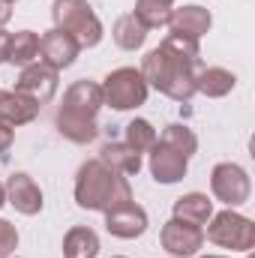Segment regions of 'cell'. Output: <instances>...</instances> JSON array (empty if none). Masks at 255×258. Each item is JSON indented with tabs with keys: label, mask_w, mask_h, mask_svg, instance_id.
Here are the masks:
<instances>
[{
	"label": "cell",
	"mask_w": 255,
	"mask_h": 258,
	"mask_svg": "<svg viewBox=\"0 0 255 258\" xmlns=\"http://www.w3.org/2000/svg\"><path fill=\"white\" fill-rule=\"evenodd\" d=\"M9 18H12V3H9V0H0V27H3Z\"/></svg>",
	"instance_id": "cell-28"
},
{
	"label": "cell",
	"mask_w": 255,
	"mask_h": 258,
	"mask_svg": "<svg viewBox=\"0 0 255 258\" xmlns=\"http://www.w3.org/2000/svg\"><path fill=\"white\" fill-rule=\"evenodd\" d=\"M75 201L84 210L105 213L114 204L132 201V186L120 171L108 168L102 159H87L75 174Z\"/></svg>",
	"instance_id": "cell-3"
},
{
	"label": "cell",
	"mask_w": 255,
	"mask_h": 258,
	"mask_svg": "<svg viewBox=\"0 0 255 258\" xmlns=\"http://www.w3.org/2000/svg\"><path fill=\"white\" fill-rule=\"evenodd\" d=\"M162 141L165 144H171L174 150H180L186 159H189L192 153L198 150V138H195V132L186 126H180V123H171V126H165V132H162Z\"/></svg>",
	"instance_id": "cell-24"
},
{
	"label": "cell",
	"mask_w": 255,
	"mask_h": 258,
	"mask_svg": "<svg viewBox=\"0 0 255 258\" xmlns=\"http://www.w3.org/2000/svg\"><path fill=\"white\" fill-rule=\"evenodd\" d=\"M195 66H198V42L168 33L165 42L141 60V78L147 87H156L174 102H189L195 93Z\"/></svg>",
	"instance_id": "cell-1"
},
{
	"label": "cell",
	"mask_w": 255,
	"mask_h": 258,
	"mask_svg": "<svg viewBox=\"0 0 255 258\" xmlns=\"http://www.w3.org/2000/svg\"><path fill=\"white\" fill-rule=\"evenodd\" d=\"M213 216V201L201 192H186L183 198L174 201V219L189 222V225H207V219Z\"/></svg>",
	"instance_id": "cell-17"
},
{
	"label": "cell",
	"mask_w": 255,
	"mask_h": 258,
	"mask_svg": "<svg viewBox=\"0 0 255 258\" xmlns=\"http://www.w3.org/2000/svg\"><path fill=\"white\" fill-rule=\"evenodd\" d=\"M138 24L144 30H156V27H165L168 18H171V6L165 0H135V12Z\"/></svg>",
	"instance_id": "cell-21"
},
{
	"label": "cell",
	"mask_w": 255,
	"mask_h": 258,
	"mask_svg": "<svg viewBox=\"0 0 255 258\" xmlns=\"http://www.w3.org/2000/svg\"><path fill=\"white\" fill-rule=\"evenodd\" d=\"M99 87H102L105 105H111L114 111H132V108L144 105V99H147V81L132 66H120V69L108 72Z\"/></svg>",
	"instance_id": "cell-5"
},
{
	"label": "cell",
	"mask_w": 255,
	"mask_h": 258,
	"mask_svg": "<svg viewBox=\"0 0 255 258\" xmlns=\"http://www.w3.org/2000/svg\"><path fill=\"white\" fill-rule=\"evenodd\" d=\"M78 51H81V45L63 33V30H48L42 39H39V57H42V63L51 66V69H66V66L75 63V57H78Z\"/></svg>",
	"instance_id": "cell-12"
},
{
	"label": "cell",
	"mask_w": 255,
	"mask_h": 258,
	"mask_svg": "<svg viewBox=\"0 0 255 258\" xmlns=\"http://www.w3.org/2000/svg\"><path fill=\"white\" fill-rule=\"evenodd\" d=\"M105 228H108V234H114L120 240H135L147 231V213H144V207L135 204V198L114 204L105 210Z\"/></svg>",
	"instance_id": "cell-9"
},
{
	"label": "cell",
	"mask_w": 255,
	"mask_h": 258,
	"mask_svg": "<svg viewBox=\"0 0 255 258\" xmlns=\"http://www.w3.org/2000/svg\"><path fill=\"white\" fill-rule=\"evenodd\" d=\"M102 105H105V99H102V87L96 81H87V78L75 81L63 93V105L57 108V117H54L57 132L69 141H75V144L93 141L96 132H99L96 129V114H99Z\"/></svg>",
	"instance_id": "cell-2"
},
{
	"label": "cell",
	"mask_w": 255,
	"mask_h": 258,
	"mask_svg": "<svg viewBox=\"0 0 255 258\" xmlns=\"http://www.w3.org/2000/svg\"><path fill=\"white\" fill-rule=\"evenodd\" d=\"M51 18H54V27L69 33L81 48H93L102 39V21L96 18L87 0H54Z\"/></svg>",
	"instance_id": "cell-4"
},
{
	"label": "cell",
	"mask_w": 255,
	"mask_h": 258,
	"mask_svg": "<svg viewBox=\"0 0 255 258\" xmlns=\"http://www.w3.org/2000/svg\"><path fill=\"white\" fill-rule=\"evenodd\" d=\"M126 144L132 147V150H138V153L150 150V147L156 144V129L150 126L147 120H141V117L129 120L126 123Z\"/></svg>",
	"instance_id": "cell-23"
},
{
	"label": "cell",
	"mask_w": 255,
	"mask_h": 258,
	"mask_svg": "<svg viewBox=\"0 0 255 258\" xmlns=\"http://www.w3.org/2000/svg\"><path fill=\"white\" fill-rule=\"evenodd\" d=\"M15 246H18V231H15V225L6 222V219H0V258H9L15 252Z\"/></svg>",
	"instance_id": "cell-25"
},
{
	"label": "cell",
	"mask_w": 255,
	"mask_h": 258,
	"mask_svg": "<svg viewBox=\"0 0 255 258\" xmlns=\"http://www.w3.org/2000/svg\"><path fill=\"white\" fill-rule=\"evenodd\" d=\"M204 258H225V255H204Z\"/></svg>",
	"instance_id": "cell-30"
},
{
	"label": "cell",
	"mask_w": 255,
	"mask_h": 258,
	"mask_svg": "<svg viewBox=\"0 0 255 258\" xmlns=\"http://www.w3.org/2000/svg\"><path fill=\"white\" fill-rule=\"evenodd\" d=\"M210 24H213V18H210V12L204 6H180L168 18L171 33L174 36H183V39H192V42H198L210 30Z\"/></svg>",
	"instance_id": "cell-13"
},
{
	"label": "cell",
	"mask_w": 255,
	"mask_h": 258,
	"mask_svg": "<svg viewBox=\"0 0 255 258\" xmlns=\"http://www.w3.org/2000/svg\"><path fill=\"white\" fill-rule=\"evenodd\" d=\"M9 3H15V0H9Z\"/></svg>",
	"instance_id": "cell-33"
},
{
	"label": "cell",
	"mask_w": 255,
	"mask_h": 258,
	"mask_svg": "<svg viewBox=\"0 0 255 258\" xmlns=\"http://www.w3.org/2000/svg\"><path fill=\"white\" fill-rule=\"evenodd\" d=\"M186 168H189V159L180 150H174L171 144L156 141L150 147V174L156 183H177L186 177Z\"/></svg>",
	"instance_id": "cell-11"
},
{
	"label": "cell",
	"mask_w": 255,
	"mask_h": 258,
	"mask_svg": "<svg viewBox=\"0 0 255 258\" xmlns=\"http://www.w3.org/2000/svg\"><path fill=\"white\" fill-rule=\"evenodd\" d=\"M108 168L120 171V174H138L141 171V153L132 150L126 141H111L102 147V156H99Z\"/></svg>",
	"instance_id": "cell-18"
},
{
	"label": "cell",
	"mask_w": 255,
	"mask_h": 258,
	"mask_svg": "<svg viewBox=\"0 0 255 258\" xmlns=\"http://www.w3.org/2000/svg\"><path fill=\"white\" fill-rule=\"evenodd\" d=\"M12 141H15V132H12V126L0 123V153H6V150L12 147Z\"/></svg>",
	"instance_id": "cell-26"
},
{
	"label": "cell",
	"mask_w": 255,
	"mask_h": 258,
	"mask_svg": "<svg viewBox=\"0 0 255 258\" xmlns=\"http://www.w3.org/2000/svg\"><path fill=\"white\" fill-rule=\"evenodd\" d=\"M237 84V75L222 69V66H207V69H198L195 72V90L210 96V99H219V96H228Z\"/></svg>",
	"instance_id": "cell-16"
},
{
	"label": "cell",
	"mask_w": 255,
	"mask_h": 258,
	"mask_svg": "<svg viewBox=\"0 0 255 258\" xmlns=\"http://www.w3.org/2000/svg\"><path fill=\"white\" fill-rule=\"evenodd\" d=\"M114 258H123V255H114Z\"/></svg>",
	"instance_id": "cell-32"
},
{
	"label": "cell",
	"mask_w": 255,
	"mask_h": 258,
	"mask_svg": "<svg viewBox=\"0 0 255 258\" xmlns=\"http://www.w3.org/2000/svg\"><path fill=\"white\" fill-rule=\"evenodd\" d=\"M210 189L213 195L228 204V207H240L249 201V192H252V183H249V174L234 165V162H219L210 174Z\"/></svg>",
	"instance_id": "cell-7"
},
{
	"label": "cell",
	"mask_w": 255,
	"mask_h": 258,
	"mask_svg": "<svg viewBox=\"0 0 255 258\" xmlns=\"http://www.w3.org/2000/svg\"><path fill=\"white\" fill-rule=\"evenodd\" d=\"M9 42H12V36L0 27V63H6V57H9Z\"/></svg>",
	"instance_id": "cell-27"
},
{
	"label": "cell",
	"mask_w": 255,
	"mask_h": 258,
	"mask_svg": "<svg viewBox=\"0 0 255 258\" xmlns=\"http://www.w3.org/2000/svg\"><path fill=\"white\" fill-rule=\"evenodd\" d=\"M207 240L222 246V249H237V252H249L255 246V225L252 219L234 213L231 207L210 216V225H207Z\"/></svg>",
	"instance_id": "cell-6"
},
{
	"label": "cell",
	"mask_w": 255,
	"mask_h": 258,
	"mask_svg": "<svg viewBox=\"0 0 255 258\" xmlns=\"http://www.w3.org/2000/svg\"><path fill=\"white\" fill-rule=\"evenodd\" d=\"M6 201L24 213V216H36L42 210V189L33 183V177L27 174H12L6 180Z\"/></svg>",
	"instance_id": "cell-14"
},
{
	"label": "cell",
	"mask_w": 255,
	"mask_h": 258,
	"mask_svg": "<svg viewBox=\"0 0 255 258\" xmlns=\"http://www.w3.org/2000/svg\"><path fill=\"white\" fill-rule=\"evenodd\" d=\"M165 3H168V6H171V3H174V0H165Z\"/></svg>",
	"instance_id": "cell-31"
},
{
	"label": "cell",
	"mask_w": 255,
	"mask_h": 258,
	"mask_svg": "<svg viewBox=\"0 0 255 258\" xmlns=\"http://www.w3.org/2000/svg\"><path fill=\"white\" fill-rule=\"evenodd\" d=\"M111 36H114V42H117L123 51H135V48H141V45H144L147 30H144V27L138 24V18L129 12V15H120V18L114 21Z\"/></svg>",
	"instance_id": "cell-20"
},
{
	"label": "cell",
	"mask_w": 255,
	"mask_h": 258,
	"mask_svg": "<svg viewBox=\"0 0 255 258\" xmlns=\"http://www.w3.org/2000/svg\"><path fill=\"white\" fill-rule=\"evenodd\" d=\"M36 57H39V36H36L33 30L15 33L12 42H9V57H6V63L27 66V63H33Z\"/></svg>",
	"instance_id": "cell-22"
},
{
	"label": "cell",
	"mask_w": 255,
	"mask_h": 258,
	"mask_svg": "<svg viewBox=\"0 0 255 258\" xmlns=\"http://www.w3.org/2000/svg\"><path fill=\"white\" fill-rule=\"evenodd\" d=\"M15 90L30 96V99H36L39 105H45L57 93V69H51L45 63H27L21 69V75H18Z\"/></svg>",
	"instance_id": "cell-10"
},
{
	"label": "cell",
	"mask_w": 255,
	"mask_h": 258,
	"mask_svg": "<svg viewBox=\"0 0 255 258\" xmlns=\"http://www.w3.org/2000/svg\"><path fill=\"white\" fill-rule=\"evenodd\" d=\"M63 255L66 258H96L99 255V237L93 228H69L63 237Z\"/></svg>",
	"instance_id": "cell-19"
},
{
	"label": "cell",
	"mask_w": 255,
	"mask_h": 258,
	"mask_svg": "<svg viewBox=\"0 0 255 258\" xmlns=\"http://www.w3.org/2000/svg\"><path fill=\"white\" fill-rule=\"evenodd\" d=\"M39 102L18 93V90H0V123L6 126H24L30 120H36L39 114Z\"/></svg>",
	"instance_id": "cell-15"
},
{
	"label": "cell",
	"mask_w": 255,
	"mask_h": 258,
	"mask_svg": "<svg viewBox=\"0 0 255 258\" xmlns=\"http://www.w3.org/2000/svg\"><path fill=\"white\" fill-rule=\"evenodd\" d=\"M3 204H6V186L0 183V207H3Z\"/></svg>",
	"instance_id": "cell-29"
},
{
	"label": "cell",
	"mask_w": 255,
	"mask_h": 258,
	"mask_svg": "<svg viewBox=\"0 0 255 258\" xmlns=\"http://www.w3.org/2000/svg\"><path fill=\"white\" fill-rule=\"evenodd\" d=\"M159 240H162V249L174 258H189L195 255L201 246H204V231L198 225L189 222H180V219H168L159 231Z\"/></svg>",
	"instance_id": "cell-8"
}]
</instances>
